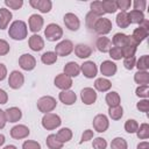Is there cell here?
<instances>
[{
  "mask_svg": "<svg viewBox=\"0 0 149 149\" xmlns=\"http://www.w3.org/2000/svg\"><path fill=\"white\" fill-rule=\"evenodd\" d=\"M108 115L114 121L120 120L123 116V107L121 105L114 106V107H108Z\"/></svg>",
  "mask_w": 149,
  "mask_h": 149,
  "instance_id": "836d02e7",
  "label": "cell"
},
{
  "mask_svg": "<svg viewBox=\"0 0 149 149\" xmlns=\"http://www.w3.org/2000/svg\"><path fill=\"white\" fill-rule=\"evenodd\" d=\"M45 144H47V147H48L49 149H62L63 146H64V143H62V142L58 140V137H57L56 134H49V135L47 136Z\"/></svg>",
  "mask_w": 149,
  "mask_h": 149,
  "instance_id": "4dcf8cb0",
  "label": "cell"
},
{
  "mask_svg": "<svg viewBox=\"0 0 149 149\" xmlns=\"http://www.w3.org/2000/svg\"><path fill=\"white\" fill-rule=\"evenodd\" d=\"M111 149H128V143L123 137H114L111 142Z\"/></svg>",
  "mask_w": 149,
  "mask_h": 149,
  "instance_id": "ab89813d",
  "label": "cell"
},
{
  "mask_svg": "<svg viewBox=\"0 0 149 149\" xmlns=\"http://www.w3.org/2000/svg\"><path fill=\"white\" fill-rule=\"evenodd\" d=\"M135 66L137 68V71H148L149 69V56L142 55L139 59H136Z\"/></svg>",
  "mask_w": 149,
  "mask_h": 149,
  "instance_id": "f35d334b",
  "label": "cell"
},
{
  "mask_svg": "<svg viewBox=\"0 0 149 149\" xmlns=\"http://www.w3.org/2000/svg\"><path fill=\"white\" fill-rule=\"evenodd\" d=\"M28 35L27 23L22 20H15L8 28V36L14 41H23Z\"/></svg>",
  "mask_w": 149,
  "mask_h": 149,
  "instance_id": "6da1fadb",
  "label": "cell"
},
{
  "mask_svg": "<svg viewBox=\"0 0 149 149\" xmlns=\"http://www.w3.org/2000/svg\"><path fill=\"white\" fill-rule=\"evenodd\" d=\"M58 99L61 102H63L66 106H71L77 101V94L71 91V90H66V91H61L58 93Z\"/></svg>",
  "mask_w": 149,
  "mask_h": 149,
  "instance_id": "ffe728a7",
  "label": "cell"
},
{
  "mask_svg": "<svg viewBox=\"0 0 149 149\" xmlns=\"http://www.w3.org/2000/svg\"><path fill=\"white\" fill-rule=\"evenodd\" d=\"M136 108L142 113H148V111H149V100L148 99H140V101L136 104Z\"/></svg>",
  "mask_w": 149,
  "mask_h": 149,
  "instance_id": "f907efd6",
  "label": "cell"
},
{
  "mask_svg": "<svg viewBox=\"0 0 149 149\" xmlns=\"http://www.w3.org/2000/svg\"><path fill=\"white\" fill-rule=\"evenodd\" d=\"M135 94L140 99H148V97H149V85L137 86L136 90H135Z\"/></svg>",
  "mask_w": 149,
  "mask_h": 149,
  "instance_id": "7bdbcfd3",
  "label": "cell"
},
{
  "mask_svg": "<svg viewBox=\"0 0 149 149\" xmlns=\"http://www.w3.org/2000/svg\"><path fill=\"white\" fill-rule=\"evenodd\" d=\"M19 65L24 71H33L36 68V59L30 54H22L19 57Z\"/></svg>",
  "mask_w": 149,
  "mask_h": 149,
  "instance_id": "8fae6325",
  "label": "cell"
},
{
  "mask_svg": "<svg viewBox=\"0 0 149 149\" xmlns=\"http://www.w3.org/2000/svg\"><path fill=\"white\" fill-rule=\"evenodd\" d=\"M5 115H6V120L7 122H10V123H15V122H19L22 118V111L19 108V107H8L6 111H5Z\"/></svg>",
  "mask_w": 149,
  "mask_h": 149,
  "instance_id": "d6986e66",
  "label": "cell"
},
{
  "mask_svg": "<svg viewBox=\"0 0 149 149\" xmlns=\"http://www.w3.org/2000/svg\"><path fill=\"white\" fill-rule=\"evenodd\" d=\"M80 72L87 79H93L98 74L97 64L93 61H86L80 65Z\"/></svg>",
  "mask_w": 149,
  "mask_h": 149,
  "instance_id": "7c38bea8",
  "label": "cell"
},
{
  "mask_svg": "<svg viewBox=\"0 0 149 149\" xmlns=\"http://www.w3.org/2000/svg\"><path fill=\"white\" fill-rule=\"evenodd\" d=\"M29 5L43 14L49 13L52 8V2L50 0H29Z\"/></svg>",
  "mask_w": 149,
  "mask_h": 149,
  "instance_id": "ac0fdd59",
  "label": "cell"
},
{
  "mask_svg": "<svg viewBox=\"0 0 149 149\" xmlns=\"http://www.w3.org/2000/svg\"><path fill=\"white\" fill-rule=\"evenodd\" d=\"M24 84V76L19 70H13L8 76V85L13 90H19Z\"/></svg>",
  "mask_w": 149,
  "mask_h": 149,
  "instance_id": "ba28073f",
  "label": "cell"
},
{
  "mask_svg": "<svg viewBox=\"0 0 149 149\" xmlns=\"http://www.w3.org/2000/svg\"><path fill=\"white\" fill-rule=\"evenodd\" d=\"M58 56L55 54V51H47L44 54H42L41 56V62L45 65H52L57 62Z\"/></svg>",
  "mask_w": 149,
  "mask_h": 149,
  "instance_id": "e575fe53",
  "label": "cell"
},
{
  "mask_svg": "<svg viewBox=\"0 0 149 149\" xmlns=\"http://www.w3.org/2000/svg\"><path fill=\"white\" fill-rule=\"evenodd\" d=\"M128 15V20H129V23H134V24H141L146 17H144V13L143 12H140V10H135V9H132L127 13Z\"/></svg>",
  "mask_w": 149,
  "mask_h": 149,
  "instance_id": "83f0119b",
  "label": "cell"
},
{
  "mask_svg": "<svg viewBox=\"0 0 149 149\" xmlns=\"http://www.w3.org/2000/svg\"><path fill=\"white\" fill-rule=\"evenodd\" d=\"M112 41V45L113 47H118V48H123L125 45L128 44L129 42V37L127 34H123V33H116L114 34L113 38L111 40Z\"/></svg>",
  "mask_w": 149,
  "mask_h": 149,
  "instance_id": "4316f807",
  "label": "cell"
},
{
  "mask_svg": "<svg viewBox=\"0 0 149 149\" xmlns=\"http://www.w3.org/2000/svg\"><path fill=\"white\" fill-rule=\"evenodd\" d=\"M98 19L99 17L95 14H93L92 12H88L86 14V16H85V24H86V27L88 29H92L93 30V27H94V24H95V22H97Z\"/></svg>",
  "mask_w": 149,
  "mask_h": 149,
  "instance_id": "f6af8a7d",
  "label": "cell"
},
{
  "mask_svg": "<svg viewBox=\"0 0 149 149\" xmlns=\"http://www.w3.org/2000/svg\"><path fill=\"white\" fill-rule=\"evenodd\" d=\"M115 21H116L118 27H119V28H122V29L128 28L129 24H130V23H129V20H128L127 12H120V13H118Z\"/></svg>",
  "mask_w": 149,
  "mask_h": 149,
  "instance_id": "d590c367",
  "label": "cell"
},
{
  "mask_svg": "<svg viewBox=\"0 0 149 149\" xmlns=\"http://www.w3.org/2000/svg\"><path fill=\"white\" fill-rule=\"evenodd\" d=\"M108 54H109L111 58L114 59V61H120L121 58H123L122 50H121V48H118V47H112V48L109 49Z\"/></svg>",
  "mask_w": 149,
  "mask_h": 149,
  "instance_id": "7dc6e473",
  "label": "cell"
},
{
  "mask_svg": "<svg viewBox=\"0 0 149 149\" xmlns=\"http://www.w3.org/2000/svg\"><path fill=\"white\" fill-rule=\"evenodd\" d=\"M148 35H149V22H148V20L146 19L137 28H135V29L133 30L132 35H129V36H130V38L139 45L140 43H142V42L148 37Z\"/></svg>",
  "mask_w": 149,
  "mask_h": 149,
  "instance_id": "7a4b0ae2",
  "label": "cell"
},
{
  "mask_svg": "<svg viewBox=\"0 0 149 149\" xmlns=\"http://www.w3.org/2000/svg\"><path fill=\"white\" fill-rule=\"evenodd\" d=\"M7 101H8V93L5 90L0 88V105H5Z\"/></svg>",
  "mask_w": 149,
  "mask_h": 149,
  "instance_id": "9f6ffc18",
  "label": "cell"
},
{
  "mask_svg": "<svg viewBox=\"0 0 149 149\" xmlns=\"http://www.w3.org/2000/svg\"><path fill=\"white\" fill-rule=\"evenodd\" d=\"M12 17H13V14L9 9L3 8V7L0 8V29L1 30L8 28L9 22L12 21Z\"/></svg>",
  "mask_w": 149,
  "mask_h": 149,
  "instance_id": "d4e9b609",
  "label": "cell"
},
{
  "mask_svg": "<svg viewBox=\"0 0 149 149\" xmlns=\"http://www.w3.org/2000/svg\"><path fill=\"white\" fill-rule=\"evenodd\" d=\"M133 7L135 10H140V12H143L147 7V1L146 0H135L132 2Z\"/></svg>",
  "mask_w": 149,
  "mask_h": 149,
  "instance_id": "11a10c76",
  "label": "cell"
},
{
  "mask_svg": "<svg viewBox=\"0 0 149 149\" xmlns=\"http://www.w3.org/2000/svg\"><path fill=\"white\" fill-rule=\"evenodd\" d=\"M137 149H149V142L148 141H142L137 144Z\"/></svg>",
  "mask_w": 149,
  "mask_h": 149,
  "instance_id": "91938a15",
  "label": "cell"
},
{
  "mask_svg": "<svg viewBox=\"0 0 149 149\" xmlns=\"http://www.w3.org/2000/svg\"><path fill=\"white\" fill-rule=\"evenodd\" d=\"M7 77V68L3 63H0V81H2Z\"/></svg>",
  "mask_w": 149,
  "mask_h": 149,
  "instance_id": "6f0895ef",
  "label": "cell"
},
{
  "mask_svg": "<svg viewBox=\"0 0 149 149\" xmlns=\"http://www.w3.org/2000/svg\"><path fill=\"white\" fill-rule=\"evenodd\" d=\"M118 71V66L113 61L106 59L100 64V72L104 77H113Z\"/></svg>",
  "mask_w": 149,
  "mask_h": 149,
  "instance_id": "e0dca14e",
  "label": "cell"
},
{
  "mask_svg": "<svg viewBox=\"0 0 149 149\" xmlns=\"http://www.w3.org/2000/svg\"><path fill=\"white\" fill-rule=\"evenodd\" d=\"M54 84L61 91H66V90L71 88L73 81H72V78H70L69 76H66L64 73H58L54 79Z\"/></svg>",
  "mask_w": 149,
  "mask_h": 149,
  "instance_id": "4fadbf2b",
  "label": "cell"
},
{
  "mask_svg": "<svg viewBox=\"0 0 149 149\" xmlns=\"http://www.w3.org/2000/svg\"><path fill=\"white\" fill-rule=\"evenodd\" d=\"M73 51H74V55L80 58V59H85V58H88L91 55H92V49L90 45L87 44H84V43H78L74 45L73 48Z\"/></svg>",
  "mask_w": 149,
  "mask_h": 149,
  "instance_id": "44dd1931",
  "label": "cell"
},
{
  "mask_svg": "<svg viewBox=\"0 0 149 149\" xmlns=\"http://www.w3.org/2000/svg\"><path fill=\"white\" fill-rule=\"evenodd\" d=\"M6 123H7V120H6V115H5V111H2V109H0V129H2V128H5V126H6Z\"/></svg>",
  "mask_w": 149,
  "mask_h": 149,
  "instance_id": "680465c9",
  "label": "cell"
},
{
  "mask_svg": "<svg viewBox=\"0 0 149 149\" xmlns=\"http://www.w3.org/2000/svg\"><path fill=\"white\" fill-rule=\"evenodd\" d=\"M2 149H17L15 146H13V144H8V146H6V147H3Z\"/></svg>",
  "mask_w": 149,
  "mask_h": 149,
  "instance_id": "6125c7cd",
  "label": "cell"
},
{
  "mask_svg": "<svg viewBox=\"0 0 149 149\" xmlns=\"http://www.w3.org/2000/svg\"><path fill=\"white\" fill-rule=\"evenodd\" d=\"M123 59V66H125V69H127V70H133L134 68H135V64H136V58H135V56L134 57H125V58H122Z\"/></svg>",
  "mask_w": 149,
  "mask_h": 149,
  "instance_id": "681fc988",
  "label": "cell"
},
{
  "mask_svg": "<svg viewBox=\"0 0 149 149\" xmlns=\"http://www.w3.org/2000/svg\"><path fill=\"white\" fill-rule=\"evenodd\" d=\"M128 37H129V42H128V44L125 45L123 48H121L123 58H125V57H134L135 54H136V50H137V44L130 38L129 35H128Z\"/></svg>",
  "mask_w": 149,
  "mask_h": 149,
  "instance_id": "f546056e",
  "label": "cell"
},
{
  "mask_svg": "<svg viewBox=\"0 0 149 149\" xmlns=\"http://www.w3.org/2000/svg\"><path fill=\"white\" fill-rule=\"evenodd\" d=\"M111 88H112V83H111L109 79L104 78V77H100V78L95 79V81H94V90L95 91L108 92Z\"/></svg>",
  "mask_w": 149,
  "mask_h": 149,
  "instance_id": "484cf974",
  "label": "cell"
},
{
  "mask_svg": "<svg viewBox=\"0 0 149 149\" xmlns=\"http://www.w3.org/2000/svg\"><path fill=\"white\" fill-rule=\"evenodd\" d=\"M115 2H116V7H118V9H120V12H127L132 6L130 0H116Z\"/></svg>",
  "mask_w": 149,
  "mask_h": 149,
  "instance_id": "c3c4849f",
  "label": "cell"
},
{
  "mask_svg": "<svg viewBox=\"0 0 149 149\" xmlns=\"http://www.w3.org/2000/svg\"><path fill=\"white\" fill-rule=\"evenodd\" d=\"M44 36L49 42L59 41L63 37V28L57 23H49L44 29Z\"/></svg>",
  "mask_w": 149,
  "mask_h": 149,
  "instance_id": "277c9868",
  "label": "cell"
},
{
  "mask_svg": "<svg viewBox=\"0 0 149 149\" xmlns=\"http://www.w3.org/2000/svg\"><path fill=\"white\" fill-rule=\"evenodd\" d=\"M44 26V19L40 14H31L28 19V27L29 30L34 34L40 31Z\"/></svg>",
  "mask_w": 149,
  "mask_h": 149,
  "instance_id": "9a60e30c",
  "label": "cell"
},
{
  "mask_svg": "<svg viewBox=\"0 0 149 149\" xmlns=\"http://www.w3.org/2000/svg\"><path fill=\"white\" fill-rule=\"evenodd\" d=\"M63 22L70 31H77L80 28V20L74 13H65L63 16Z\"/></svg>",
  "mask_w": 149,
  "mask_h": 149,
  "instance_id": "30bf717a",
  "label": "cell"
},
{
  "mask_svg": "<svg viewBox=\"0 0 149 149\" xmlns=\"http://www.w3.org/2000/svg\"><path fill=\"white\" fill-rule=\"evenodd\" d=\"M28 45L33 51H41L44 48V40L38 34H33L28 40Z\"/></svg>",
  "mask_w": 149,
  "mask_h": 149,
  "instance_id": "7402d4cb",
  "label": "cell"
},
{
  "mask_svg": "<svg viewBox=\"0 0 149 149\" xmlns=\"http://www.w3.org/2000/svg\"><path fill=\"white\" fill-rule=\"evenodd\" d=\"M9 51H10L9 43L6 40L0 38V56H6Z\"/></svg>",
  "mask_w": 149,
  "mask_h": 149,
  "instance_id": "db71d44e",
  "label": "cell"
},
{
  "mask_svg": "<svg viewBox=\"0 0 149 149\" xmlns=\"http://www.w3.org/2000/svg\"><path fill=\"white\" fill-rule=\"evenodd\" d=\"M90 12H92L93 14H95L98 17H102V15L105 13H104V9H102L101 1H92L90 3Z\"/></svg>",
  "mask_w": 149,
  "mask_h": 149,
  "instance_id": "60d3db41",
  "label": "cell"
},
{
  "mask_svg": "<svg viewBox=\"0 0 149 149\" xmlns=\"http://www.w3.org/2000/svg\"><path fill=\"white\" fill-rule=\"evenodd\" d=\"M57 137H58V140L62 142V143H66V142H69V141H71V139H72V130L70 129V128H68V127H63V128H61L58 132H57Z\"/></svg>",
  "mask_w": 149,
  "mask_h": 149,
  "instance_id": "d6a6232c",
  "label": "cell"
},
{
  "mask_svg": "<svg viewBox=\"0 0 149 149\" xmlns=\"http://www.w3.org/2000/svg\"><path fill=\"white\" fill-rule=\"evenodd\" d=\"M136 136L140 140H147L149 139V123L143 122L139 125V128L136 130Z\"/></svg>",
  "mask_w": 149,
  "mask_h": 149,
  "instance_id": "74e56055",
  "label": "cell"
},
{
  "mask_svg": "<svg viewBox=\"0 0 149 149\" xmlns=\"http://www.w3.org/2000/svg\"><path fill=\"white\" fill-rule=\"evenodd\" d=\"M42 127L47 130H54L56 128H58L62 123V119L58 114L56 113H47L43 115L42 118Z\"/></svg>",
  "mask_w": 149,
  "mask_h": 149,
  "instance_id": "5b68a950",
  "label": "cell"
},
{
  "mask_svg": "<svg viewBox=\"0 0 149 149\" xmlns=\"http://www.w3.org/2000/svg\"><path fill=\"white\" fill-rule=\"evenodd\" d=\"M134 81L141 86V85H149V72L148 71H137L134 74Z\"/></svg>",
  "mask_w": 149,
  "mask_h": 149,
  "instance_id": "1f68e13d",
  "label": "cell"
},
{
  "mask_svg": "<svg viewBox=\"0 0 149 149\" xmlns=\"http://www.w3.org/2000/svg\"><path fill=\"white\" fill-rule=\"evenodd\" d=\"M63 73L70 78L78 77L80 74V65L76 62H68L63 68Z\"/></svg>",
  "mask_w": 149,
  "mask_h": 149,
  "instance_id": "603a6c76",
  "label": "cell"
},
{
  "mask_svg": "<svg viewBox=\"0 0 149 149\" xmlns=\"http://www.w3.org/2000/svg\"><path fill=\"white\" fill-rule=\"evenodd\" d=\"M36 106H37V109L43 113V114H47V113H51L56 106H57V101L54 97L51 95H43L41 97L37 102H36Z\"/></svg>",
  "mask_w": 149,
  "mask_h": 149,
  "instance_id": "3957f363",
  "label": "cell"
},
{
  "mask_svg": "<svg viewBox=\"0 0 149 149\" xmlns=\"http://www.w3.org/2000/svg\"><path fill=\"white\" fill-rule=\"evenodd\" d=\"M93 129L98 133H105L109 127V120L105 114H97L92 121Z\"/></svg>",
  "mask_w": 149,
  "mask_h": 149,
  "instance_id": "9c48e42d",
  "label": "cell"
},
{
  "mask_svg": "<svg viewBox=\"0 0 149 149\" xmlns=\"http://www.w3.org/2000/svg\"><path fill=\"white\" fill-rule=\"evenodd\" d=\"M93 137H94V132H93L92 129H85V130L83 132V134H81V137H80L79 143L81 144V143H84V142H87V141L92 140Z\"/></svg>",
  "mask_w": 149,
  "mask_h": 149,
  "instance_id": "f5cc1de1",
  "label": "cell"
},
{
  "mask_svg": "<svg viewBox=\"0 0 149 149\" xmlns=\"http://www.w3.org/2000/svg\"><path fill=\"white\" fill-rule=\"evenodd\" d=\"M112 47H113L112 45V41L108 37H106V36H100L95 41V48H97V50L100 51V52H102V54H107Z\"/></svg>",
  "mask_w": 149,
  "mask_h": 149,
  "instance_id": "cb8c5ba5",
  "label": "cell"
},
{
  "mask_svg": "<svg viewBox=\"0 0 149 149\" xmlns=\"http://www.w3.org/2000/svg\"><path fill=\"white\" fill-rule=\"evenodd\" d=\"M22 149H41V144L37 141L26 140L22 143Z\"/></svg>",
  "mask_w": 149,
  "mask_h": 149,
  "instance_id": "816d5d0a",
  "label": "cell"
},
{
  "mask_svg": "<svg viewBox=\"0 0 149 149\" xmlns=\"http://www.w3.org/2000/svg\"><path fill=\"white\" fill-rule=\"evenodd\" d=\"M105 101H106L108 107H114V106L120 105L121 98H120V94L116 91H108V93L105 97Z\"/></svg>",
  "mask_w": 149,
  "mask_h": 149,
  "instance_id": "f1b7e54d",
  "label": "cell"
},
{
  "mask_svg": "<svg viewBox=\"0 0 149 149\" xmlns=\"http://www.w3.org/2000/svg\"><path fill=\"white\" fill-rule=\"evenodd\" d=\"M73 43L72 41L70 40H62L61 42H58L55 47V54L57 56H61V57H65V56H69L71 52H73Z\"/></svg>",
  "mask_w": 149,
  "mask_h": 149,
  "instance_id": "52a82bcc",
  "label": "cell"
},
{
  "mask_svg": "<svg viewBox=\"0 0 149 149\" xmlns=\"http://www.w3.org/2000/svg\"><path fill=\"white\" fill-rule=\"evenodd\" d=\"M92 147H93V149H106L107 148V141H106V139L98 136V137L93 139Z\"/></svg>",
  "mask_w": 149,
  "mask_h": 149,
  "instance_id": "bcb514c9",
  "label": "cell"
},
{
  "mask_svg": "<svg viewBox=\"0 0 149 149\" xmlns=\"http://www.w3.org/2000/svg\"><path fill=\"white\" fill-rule=\"evenodd\" d=\"M101 5H102V9H104L105 14L106 13L107 14H113V13H115L118 10L115 0H102Z\"/></svg>",
  "mask_w": 149,
  "mask_h": 149,
  "instance_id": "8d00e7d4",
  "label": "cell"
},
{
  "mask_svg": "<svg viewBox=\"0 0 149 149\" xmlns=\"http://www.w3.org/2000/svg\"><path fill=\"white\" fill-rule=\"evenodd\" d=\"M30 134V129L26 125H15L10 129V136L14 140H22L28 137Z\"/></svg>",
  "mask_w": 149,
  "mask_h": 149,
  "instance_id": "2e32d148",
  "label": "cell"
},
{
  "mask_svg": "<svg viewBox=\"0 0 149 149\" xmlns=\"http://www.w3.org/2000/svg\"><path fill=\"white\" fill-rule=\"evenodd\" d=\"M5 141H6V137H5V135H3V134H0V147H1V146H3Z\"/></svg>",
  "mask_w": 149,
  "mask_h": 149,
  "instance_id": "94428289",
  "label": "cell"
},
{
  "mask_svg": "<svg viewBox=\"0 0 149 149\" xmlns=\"http://www.w3.org/2000/svg\"><path fill=\"white\" fill-rule=\"evenodd\" d=\"M112 28H113L112 21H111L109 19L102 16V17H99V19L97 20V22H95V24H94V27H93V30H94L98 35L105 36V35H107L108 33H111Z\"/></svg>",
  "mask_w": 149,
  "mask_h": 149,
  "instance_id": "8992f818",
  "label": "cell"
},
{
  "mask_svg": "<svg viewBox=\"0 0 149 149\" xmlns=\"http://www.w3.org/2000/svg\"><path fill=\"white\" fill-rule=\"evenodd\" d=\"M123 127H125V130L128 134H134V133H136V130L139 128V122L135 119H128L125 122V126Z\"/></svg>",
  "mask_w": 149,
  "mask_h": 149,
  "instance_id": "b9f144b4",
  "label": "cell"
},
{
  "mask_svg": "<svg viewBox=\"0 0 149 149\" xmlns=\"http://www.w3.org/2000/svg\"><path fill=\"white\" fill-rule=\"evenodd\" d=\"M3 3L7 7V9L9 8V9L17 10L23 6V0H5Z\"/></svg>",
  "mask_w": 149,
  "mask_h": 149,
  "instance_id": "ee69618b",
  "label": "cell"
},
{
  "mask_svg": "<svg viewBox=\"0 0 149 149\" xmlns=\"http://www.w3.org/2000/svg\"><path fill=\"white\" fill-rule=\"evenodd\" d=\"M97 98H98L97 91L92 87H84L80 91V99L84 105H87V106L93 105L97 101Z\"/></svg>",
  "mask_w": 149,
  "mask_h": 149,
  "instance_id": "5bb4252c",
  "label": "cell"
}]
</instances>
